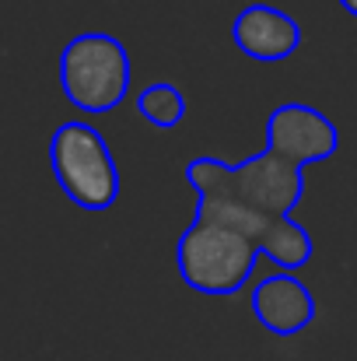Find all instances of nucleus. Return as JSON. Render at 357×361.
<instances>
[{
  "instance_id": "1",
  "label": "nucleus",
  "mask_w": 357,
  "mask_h": 361,
  "mask_svg": "<svg viewBox=\"0 0 357 361\" xmlns=\"http://www.w3.org/2000/svg\"><path fill=\"white\" fill-rule=\"evenodd\" d=\"M49 165L67 193V200L81 211H109L119 197V169L106 137L88 123H60L49 137Z\"/></svg>"
},
{
  "instance_id": "2",
  "label": "nucleus",
  "mask_w": 357,
  "mask_h": 361,
  "mask_svg": "<svg viewBox=\"0 0 357 361\" xmlns=\"http://www.w3.org/2000/svg\"><path fill=\"white\" fill-rule=\"evenodd\" d=\"M259 245L245 235H238L232 228L211 225L193 218L189 228L179 235L175 245V267L179 277L200 291V295H235L245 288V281L252 277L256 263H259Z\"/></svg>"
},
{
  "instance_id": "3",
  "label": "nucleus",
  "mask_w": 357,
  "mask_h": 361,
  "mask_svg": "<svg viewBox=\"0 0 357 361\" xmlns=\"http://www.w3.org/2000/svg\"><path fill=\"white\" fill-rule=\"evenodd\" d=\"M60 88L81 113H109L130 92V56L116 35L84 32L60 53Z\"/></svg>"
},
{
  "instance_id": "4",
  "label": "nucleus",
  "mask_w": 357,
  "mask_h": 361,
  "mask_svg": "<svg viewBox=\"0 0 357 361\" xmlns=\"http://www.w3.org/2000/svg\"><path fill=\"white\" fill-rule=\"evenodd\" d=\"M301 193H305L301 169L263 151L256 158L232 165V179H228L225 197H235V200L270 214V218H291V211L301 204Z\"/></svg>"
},
{
  "instance_id": "5",
  "label": "nucleus",
  "mask_w": 357,
  "mask_h": 361,
  "mask_svg": "<svg viewBox=\"0 0 357 361\" xmlns=\"http://www.w3.org/2000/svg\"><path fill=\"white\" fill-rule=\"evenodd\" d=\"M337 147H340L337 126L308 102H284L266 120V151L298 169L333 158Z\"/></svg>"
},
{
  "instance_id": "6",
  "label": "nucleus",
  "mask_w": 357,
  "mask_h": 361,
  "mask_svg": "<svg viewBox=\"0 0 357 361\" xmlns=\"http://www.w3.org/2000/svg\"><path fill=\"white\" fill-rule=\"evenodd\" d=\"M252 312L263 330L277 337H294L315 323V298L294 274L277 270L252 288Z\"/></svg>"
},
{
  "instance_id": "7",
  "label": "nucleus",
  "mask_w": 357,
  "mask_h": 361,
  "mask_svg": "<svg viewBox=\"0 0 357 361\" xmlns=\"http://www.w3.org/2000/svg\"><path fill=\"white\" fill-rule=\"evenodd\" d=\"M232 39L245 56L263 60V63H280L298 53L301 28L291 14H284L270 4H249L238 11L235 25H232Z\"/></svg>"
},
{
  "instance_id": "8",
  "label": "nucleus",
  "mask_w": 357,
  "mask_h": 361,
  "mask_svg": "<svg viewBox=\"0 0 357 361\" xmlns=\"http://www.w3.org/2000/svg\"><path fill=\"white\" fill-rule=\"evenodd\" d=\"M259 252L266 259H273L280 270L291 274V270H298V267H305L312 259L315 245H312V235L294 218H277L270 225V232L263 235V242H259Z\"/></svg>"
},
{
  "instance_id": "9",
  "label": "nucleus",
  "mask_w": 357,
  "mask_h": 361,
  "mask_svg": "<svg viewBox=\"0 0 357 361\" xmlns=\"http://www.w3.org/2000/svg\"><path fill=\"white\" fill-rule=\"evenodd\" d=\"M137 109H140V116L151 123V126L175 130L182 123V116H186V99H182V92L172 81H154V85H147L140 92Z\"/></svg>"
},
{
  "instance_id": "10",
  "label": "nucleus",
  "mask_w": 357,
  "mask_h": 361,
  "mask_svg": "<svg viewBox=\"0 0 357 361\" xmlns=\"http://www.w3.org/2000/svg\"><path fill=\"white\" fill-rule=\"evenodd\" d=\"M228 179H232V165H225L214 154H200L186 165V183L196 190V197H225L228 193Z\"/></svg>"
},
{
  "instance_id": "11",
  "label": "nucleus",
  "mask_w": 357,
  "mask_h": 361,
  "mask_svg": "<svg viewBox=\"0 0 357 361\" xmlns=\"http://www.w3.org/2000/svg\"><path fill=\"white\" fill-rule=\"evenodd\" d=\"M340 4H344V7H347V11L357 18V0H340Z\"/></svg>"
}]
</instances>
